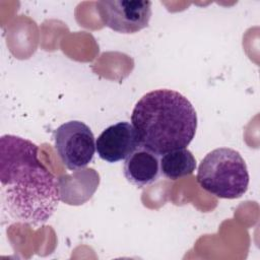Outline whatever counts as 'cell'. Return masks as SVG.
<instances>
[{
  "mask_svg": "<svg viewBox=\"0 0 260 260\" xmlns=\"http://www.w3.org/2000/svg\"><path fill=\"white\" fill-rule=\"evenodd\" d=\"M2 209L8 216L38 226L55 212L60 200L59 179L39 159V147L11 134L0 138Z\"/></svg>",
  "mask_w": 260,
  "mask_h": 260,
  "instance_id": "obj_1",
  "label": "cell"
},
{
  "mask_svg": "<svg viewBox=\"0 0 260 260\" xmlns=\"http://www.w3.org/2000/svg\"><path fill=\"white\" fill-rule=\"evenodd\" d=\"M131 122L140 146L159 156L190 144L197 129V114L182 93L162 88L145 93L136 103Z\"/></svg>",
  "mask_w": 260,
  "mask_h": 260,
  "instance_id": "obj_2",
  "label": "cell"
},
{
  "mask_svg": "<svg viewBox=\"0 0 260 260\" xmlns=\"http://www.w3.org/2000/svg\"><path fill=\"white\" fill-rule=\"evenodd\" d=\"M197 182L202 189L218 198H240L249 186L248 168L239 151L229 147L216 148L201 160Z\"/></svg>",
  "mask_w": 260,
  "mask_h": 260,
  "instance_id": "obj_3",
  "label": "cell"
},
{
  "mask_svg": "<svg viewBox=\"0 0 260 260\" xmlns=\"http://www.w3.org/2000/svg\"><path fill=\"white\" fill-rule=\"evenodd\" d=\"M55 148L65 167L71 171L86 167L93 158L95 141L90 128L73 120L60 125L54 134Z\"/></svg>",
  "mask_w": 260,
  "mask_h": 260,
  "instance_id": "obj_4",
  "label": "cell"
},
{
  "mask_svg": "<svg viewBox=\"0 0 260 260\" xmlns=\"http://www.w3.org/2000/svg\"><path fill=\"white\" fill-rule=\"evenodd\" d=\"M96 10L103 23L121 34H135L148 26L151 2L147 0H102Z\"/></svg>",
  "mask_w": 260,
  "mask_h": 260,
  "instance_id": "obj_5",
  "label": "cell"
},
{
  "mask_svg": "<svg viewBox=\"0 0 260 260\" xmlns=\"http://www.w3.org/2000/svg\"><path fill=\"white\" fill-rule=\"evenodd\" d=\"M139 146L136 131L128 122H118L109 126L95 140L99 156L111 164L126 159Z\"/></svg>",
  "mask_w": 260,
  "mask_h": 260,
  "instance_id": "obj_6",
  "label": "cell"
},
{
  "mask_svg": "<svg viewBox=\"0 0 260 260\" xmlns=\"http://www.w3.org/2000/svg\"><path fill=\"white\" fill-rule=\"evenodd\" d=\"M124 175L128 182L138 188L155 183L160 175L158 155L139 146L125 159Z\"/></svg>",
  "mask_w": 260,
  "mask_h": 260,
  "instance_id": "obj_7",
  "label": "cell"
},
{
  "mask_svg": "<svg viewBox=\"0 0 260 260\" xmlns=\"http://www.w3.org/2000/svg\"><path fill=\"white\" fill-rule=\"evenodd\" d=\"M100 183L99 174L93 169H85L59 179L61 200L68 204H82L88 200Z\"/></svg>",
  "mask_w": 260,
  "mask_h": 260,
  "instance_id": "obj_8",
  "label": "cell"
},
{
  "mask_svg": "<svg viewBox=\"0 0 260 260\" xmlns=\"http://www.w3.org/2000/svg\"><path fill=\"white\" fill-rule=\"evenodd\" d=\"M160 174L170 180H178L191 175L196 169V159L187 148L169 151L159 159Z\"/></svg>",
  "mask_w": 260,
  "mask_h": 260,
  "instance_id": "obj_9",
  "label": "cell"
}]
</instances>
